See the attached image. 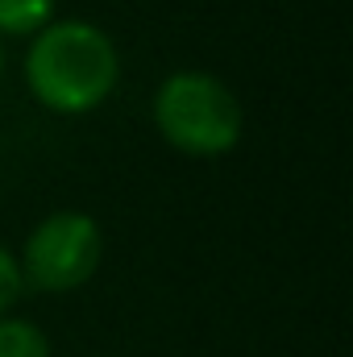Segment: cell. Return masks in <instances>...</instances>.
<instances>
[{
	"label": "cell",
	"mask_w": 353,
	"mask_h": 357,
	"mask_svg": "<svg viewBox=\"0 0 353 357\" xmlns=\"http://www.w3.org/2000/svg\"><path fill=\"white\" fill-rule=\"evenodd\" d=\"M125 63L117 38L88 17H54L21 54V79L38 108L54 116H88L121 88Z\"/></svg>",
	"instance_id": "1"
},
{
	"label": "cell",
	"mask_w": 353,
	"mask_h": 357,
	"mask_svg": "<svg viewBox=\"0 0 353 357\" xmlns=\"http://www.w3.org/2000/svg\"><path fill=\"white\" fill-rule=\"evenodd\" d=\"M154 133L183 158H225L246 137V104L220 75L179 67L150 96Z\"/></svg>",
	"instance_id": "2"
},
{
	"label": "cell",
	"mask_w": 353,
	"mask_h": 357,
	"mask_svg": "<svg viewBox=\"0 0 353 357\" xmlns=\"http://www.w3.org/2000/svg\"><path fill=\"white\" fill-rule=\"evenodd\" d=\"M100 262H104L100 220L80 208L46 212L25 233V241L17 250L25 291H38V295H71V291L88 287Z\"/></svg>",
	"instance_id": "3"
},
{
	"label": "cell",
	"mask_w": 353,
	"mask_h": 357,
	"mask_svg": "<svg viewBox=\"0 0 353 357\" xmlns=\"http://www.w3.org/2000/svg\"><path fill=\"white\" fill-rule=\"evenodd\" d=\"M54 17H59V0H0V38L29 42Z\"/></svg>",
	"instance_id": "4"
},
{
	"label": "cell",
	"mask_w": 353,
	"mask_h": 357,
	"mask_svg": "<svg viewBox=\"0 0 353 357\" xmlns=\"http://www.w3.org/2000/svg\"><path fill=\"white\" fill-rule=\"evenodd\" d=\"M0 357H54V345L38 320L8 312L0 316Z\"/></svg>",
	"instance_id": "5"
},
{
	"label": "cell",
	"mask_w": 353,
	"mask_h": 357,
	"mask_svg": "<svg viewBox=\"0 0 353 357\" xmlns=\"http://www.w3.org/2000/svg\"><path fill=\"white\" fill-rule=\"evenodd\" d=\"M25 295V278H21V266H17V250L0 241V316H8Z\"/></svg>",
	"instance_id": "6"
},
{
	"label": "cell",
	"mask_w": 353,
	"mask_h": 357,
	"mask_svg": "<svg viewBox=\"0 0 353 357\" xmlns=\"http://www.w3.org/2000/svg\"><path fill=\"white\" fill-rule=\"evenodd\" d=\"M4 71H8V42L0 38V84H4Z\"/></svg>",
	"instance_id": "7"
},
{
	"label": "cell",
	"mask_w": 353,
	"mask_h": 357,
	"mask_svg": "<svg viewBox=\"0 0 353 357\" xmlns=\"http://www.w3.org/2000/svg\"><path fill=\"white\" fill-rule=\"evenodd\" d=\"M96 357H112V354H96Z\"/></svg>",
	"instance_id": "8"
}]
</instances>
